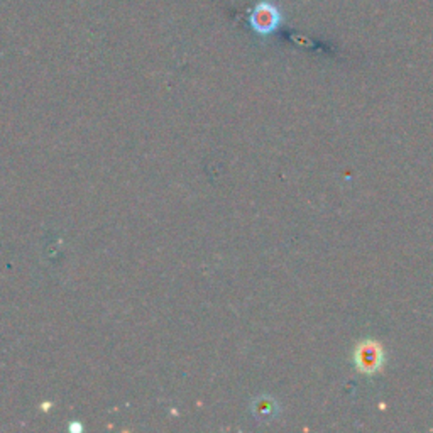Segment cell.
Masks as SVG:
<instances>
[{
  "label": "cell",
  "instance_id": "6da1fadb",
  "mask_svg": "<svg viewBox=\"0 0 433 433\" xmlns=\"http://www.w3.org/2000/svg\"><path fill=\"white\" fill-rule=\"evenodd\" d=\"M354 364L362 374H377L384 364V349L377 340H364L354 351Z\"/></svg>",
  "mask_w": 433,
  "mask_h": 433
},
{
  "label": "cell",
  "instance_id": "7a4b0ae2",
  "mask_svg": "<svg viewBox=\"0 0 433 433\" xmlns=\"http://www.w3.org/2000/svg\"><path fill=\"white\" fill-rule=\"evenodd\" d=\"M251 24L254 31L259 34H269L280 24V12L269 4H259L251 14Z\"/></svg>",
  "mask_w": 433,
  "mask_h": 433
},
{
  "label": "cell",
  "instance_id": "3957f363",
  "mask_svg": "<svg viewBox=\"0 0 433 433\" xmlns=\"http://www.w3.org/2000/svg\"><path fill=\"white\" fill-rule=\"evenodd\" d=\"M274 410H276V405L271 403L268 398H261L259 403L254 405V411H256V415L259 416V418H269Z\"/></svg>",
  "mask_w": 433,
  "mask_h": 433
}]
</instances>
